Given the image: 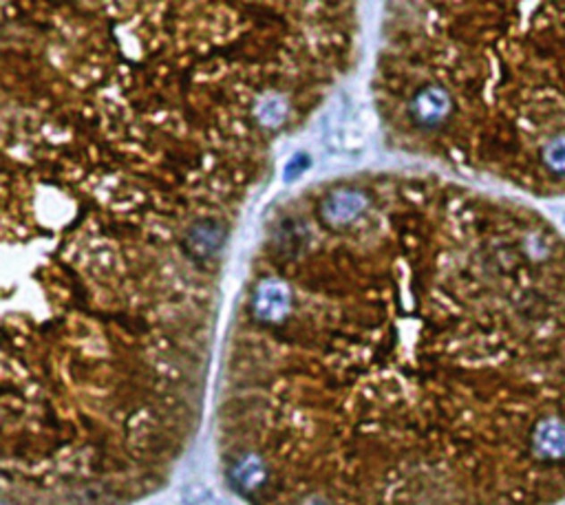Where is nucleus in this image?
Returning <instances> with one entry per match:
<instances>
[{
  "label": "nucleus",
  "instance_id": "1",
  "mask_svg": "<svg viewBox=\"0 0 565 505\" xmlns=\"http://www.w3.org/2000/svg\"><path fill=\"white\" fill-rule=\"evenodd\" d=\"M535 450L541 459L557 461L565 457V424L561 422H545L536 428Z\"/></svg>",
  "mask_w": 565,
  "mask_h": 505
},
{
  "label": "nucleus",
  "instance_id": "2",
  "mask_svg": "<svg viewBox=\"0 0 565 505\" xmlns=\"http://www.w3.org/2000/svg\"><path fill=\"white\" fill-rule=\"evenodd\" d=\"M232 476L239 485H243V488H248V490H254L266 481V468H263L261 461H258L257 457H246V459L239 461L237 468H234L232 472Z\"/></svg>",
  "mask_w": 565,
  "mask_h": 505
},
{
  "label": "nucleus",
  "instance_id": "3",
  "mask_svg": "<svg viewBox=\"0 0 565 505\" xmlns=\"http://www.w3.org/2000/svg\"><path fill=\"white\" fill-rule=\"evenodd\" d=\"M545 162L550 164V168L565 173V137L559 141H552L545 150Z\"/></svg>",
  "mask_w": 565,
  "mask_h": 505
}]
</instances>
